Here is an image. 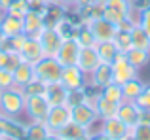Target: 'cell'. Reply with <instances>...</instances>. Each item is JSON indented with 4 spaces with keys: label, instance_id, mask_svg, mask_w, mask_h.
Masks as SVG:
<instances>
[{
    "label": "cell",
    "instance_id": "obj_20",
    "mask_svg": "<svg viewBox=\"0 0 150 140\" xmlns=\"http://www.w3.org/2000/svg\"><path fill=\"white\" fill-rule=\"evenodd\" d=\"M0 29L2 32L6 34V38H11L15 34H21L23 32V19L21 17H15V15L4 11L2 17H0Z\"/></svg>",
    "mask_w": 150,
    "mask_h": 140
},
{
    "label": "cell",
    "instance_id": "obj_48",
    "mask_svg": "<svg viewBox=\"0 0 150 140\" xmlns=\"http://www.w3.org/2000/svg\"><path fill=\"white\" fill-rule=\"evenodd\" d=\"M84 140H97V136H95V134H88Z\"/></svg>",
    "mask_w": 150,
    "mask_h": 140
},
{
    "label": "cell",
    "instance_id": "obj_14",
    "mask_svg": "<svg viewBox=\"0 0 150 140\" xmlns=\"http://www.w3.org/2000/svg\"><path fill=\"white\" fill-rule=\"evenodd\" d=\"M78 66L84 74H91L93 70L101 64V59H99V53H97L95 46H91V48H82L80 49V55H78Z\"/></svg>",
    "mask_w": 150,
    "mask_h": 140
},
{
    "label": "cell",
    "instance_id": "obj_54",
    "mask_svg": "<svg viewBox=\"0 0 150 140\" xmlns=\"http://www.w3.org/2000/svg\"><path fill=\"white\" fill-rule=\"evenodd\" d=\"M0 134H2V133H0Z\"/></svg>",
    "mask_w": 150,
    "mask_h": 140
},
{
    "label": "cell",
    "instance_id": "obj_25",
    "mask_svg": "<svg viewBox=\"0 0 150 140\" xmlns=\"http://www.w3.org/2000/svg\"><path fill=\"white\" fill-rule=\"evenodd\" d=\"M74 40L78 42L80 48H91V46L97 44L95 36H93V32H91V27H89L88 23H80V25H78L76 34H74Z\"/></svg>",
    "mask_w": 150,
    "mask_h": 140
},
{
    "label": "cell",
    "instance_id": "obj_30",
    "mask_svg": "<svg viewBox=\"0 0 150 140\" xmlns=\"http://www.w3.org/2000/svg\"><path fill=\"white\" fill-rule=\"evenodd\" d=\"M101 95L105 97V99H108V100H112V102H118L120 104L122 100H124V93H122V85H118V83H108V85H105V87L101 89Z\"/></svg>",
    "mask_w": 150,
    "mask_h": 140
},
{
    "label": "cell",
    "instance_id": "obj_12",
    "mask_svg": "<svg viewBox=\"0 0 150 140\" xmlns=\"http://www.w3.org/2000/svg\"><path fill=\"white\" fill-rule=\"evenodd\" d=\"M80 46L74 38H69V40H63L61 48H59L55 59L61 63V66H72V64L78 63V55H80Z\"/></svg>",
    "mask_w": 150,
    "mask_h": 140
},
{
    "label": "cell",
    "instance_id": "obj_28",
    "mask_svg": "<svg viewBox=\"0 0 150 140\" xmlns=\"http://www.w3.org/2000/svg\"><path fill=\"white\" fill-rule=\"evenodd\" d=\"M131 46H133V48L150 51V34L139 25V23L131 29Z\"/></svg>",
    "mask_w": 150,
    "mask_h": 140
},
{
    "label": "cell",
    "instance_id": "obj_8",
    "mask_svg": "<svg viewBox=\"0 0 150 140\" xmlns=\"http://www.w3.org/2000/svg\"><path fill=\"white\" fill-rule=\"evenodd\" d=\"M0 133L2 136L13 138V140H25L27 138V123H23L19 118L0 116Z\"/></svg>",
    "mask_w": 150,
    "mask_h": 140
},
{
    "label": "cell",
    "instance_id": "obj_35",
    "mask_svg": "<svg viewBox=\"0 0 150 140\" xmlns=\"http://www.w3.org/2000/svg\"><path fill=\"white\" fill-rule=\"evenodd\" d=\"M13 85H15V81H13V70L0 68V91L10 89V87H13Z\"/></svg>",
    "mask_w": 150,
    "mask_h": 140
},
{
    "label": "cell",
    "instance_id": "obj_3",
    "mask_svg": "<svg viewBox=\"0 0 150 140\" xmlns=\"http://www.w3.org/2000/svg\"><path fill=\"white\" fill-rule=\"evenodd\" d=\"M103 17L108 19V21L114 23V25L122 23L127 17L135 19V21L139 23V13L131 10L129 0H108V2L103 6Z\"/></svg>",
    "mask_w": 150,
    "mask_h": 140
},
{
    "label": "cell",
    "instance_id": "obj_11",
    "mask_svg": "<svg viewBox=\"0 0 150 140\" xmlns=\"http://www.w3.org/2000/svg\"><path fill=\"white\" fill-rule=\"evenodd\" d=\"M101 133H105L106 136H110L112 140H127V138H131V129L118 118L103 119L101 121Z\"/></svg>",
    "mask_w": 150,
    "mask_h": 140
},
{
    "label": "cell",
    "instance_id": "obj_32",
    "mask_svg": "<svg viewBox=\"0 0 150 140\" xmlns=\"http://www.w3.org/2000/svg\"><path fill=\"white\" fill-rule=\"evenodd\" d=\"M131 140H150V123H137L131 129Z\"/></svg>",
    "mask_w": 150,
    "mask_h": 140
},
{
    "label": "cell",
    "instance_id": "obj_47",
    "mask_svg": "<svg viewBox=\"0 0 150 140\" xmlns=\"http://www.w3.org/2000/svg\"><path fill=\"white\" fill-rule=\"evenodd\" d=\"M4 40H6V34H4V32H2V29H0V48H2Z\"/></svg>",
    "mask_w": 150,
    "mask_h": 140
},
{
    "label": "cell",
    "instance_id": "obj_1",
    "mask_svg": "<svg viewBox=\"0 0 150 140\" xmlns=\"http://www.w3.org/2000/svg\"><path fill=\"white\" fill-rule=\"evenodd\" d=\"M25 93L21 87L13 85L10 89L0 91V112L10 118H21L25 112Z\"/></svg>",
    "mask_w": 150,
    "mask_h": 140
},
{
    "label": "cell",
    "instance_id": "obj_34",
    "mask_svg": "<svg viewBox=\"0 0 150 140\" xmlns=\"http://www.w3.org/2000/svg\"><path fill=\"white\" fill-rule=\"evenodd\" d=\"M44 91H46V83H42L40 80H36V78L23 87L25 97H29V95H44Z\"/></svg>",
    "mask_w": 150,
    "mask_h": 140
},
{
    "label": "cell",
    "instance_id": "obj_9",
    "mask_svg": "<svg viewBox=\"0 0 150 140\" xmlns=\"http://www.w3.org/2000/svg\"><path fill=\"white\" fill-rule=\"evenodd\" d=\"M70 121V108L67 104H59V106H50V112L46 116V125L51 133L61 131L67 123Z\"/></svg>",
    "mask_w": 150,
    "mask_h": 140
},
{
    "label": "cell",
    "instance_id": "obj_19",
    "mask_svg": "<svg viewBox=\"0 0 150 140\" xmlns=\"http://www.w3.org/2000/svg\"><path fill=\"white\" fill-rule=\"evenodd\" d=\"M46 100L50 102V106H59V104H67V97H69V89L57 81V83H50L46 85V91H44Z\"/></svg>",
    "mask_w": 150,
    "mask_h": 140
},
{
    "label": "cell",
    "instance_id": "obj_33",
    "mask_svg": "<svg viewBox=\"0 0 150 140\" xmlns=\"http://www.w3.org/2000/svg\"><path fill=\"white\" fill-rule=\"evenodd\" d=\"M29 10H30L29 0H15V2L11 4L6 11H8V13H11V15H15V17H21L23 19V15H25Z\"/></svg>",
    "mask_w": 150,
    "mask_h": 140
},
{
    "label": "cell",
    "instance_id": "obj_50",
    "mask_svg": "<svg viewBox=\"0 0 150 140\" xmlns=\"http://www.w3.org/2000/svg\"><path fill=\"white\" fill-rule=\"evenodd\" d=\"M0 140H4V136H2V134H0Z\"/></svg>",
    "mask_w": 150,
    "mask_h": 140
},
{
    "label": "cell",
    "instance_id": "obj_24",
    "mask_svg": "<svg viewBox=\"0 0 150 140\" xmlns=\"http://www.w3.org/2000/svg\"><path fill=\"white\" fill-rule=\"evenodd\" d=\"M57 134L61 136V140H84L88 136V129L80 127L74 121H69L61 131H57Z\"/></svg>",
    "mask_w": 150,
    "mask_h": 140
},
{
    "label": "cell",
    "instance_id": "obj_13",
    "mask_svg": "<svg viewBox=\"0 0 150 140\" xmlns=\"http://www.w3.org/2000/svg\"><path fill=\"white\" fill-rule=\"evenodd\" d=\"M116 118L122 119L129 129H133L141 121V108L135 104V100H122L120 106H118Z\"/></svg>",
    "mask_w": 150,
    "mask_h": 140
},
{
    "label": "cell",
    "instance_id": "obj_27",
    "mask_svg": "<svg viewBox=\"0 0 150 140\" xmlns=\"http://www.w3.org/2000/svg\"><path fill=\"white\" fill-rule=\"evenodd\" d=\"M51 133L46 121H27V138L25 140H46Z\"/></svg>",
    "mask_w": 150,
    "mask_h": 140
},
{
    "label": "cell",
    "instance_id": "obj_42",
    "mask_svg": "<svg viewBox=\"0 0 150 140\" xmlns=\"http://www.w3.org/2000/svg\"><path fill=\"white\" fill-rule=\"evenodd\" d=\"M13 2H15V0H0V11L4 13V11H6L8 8H10L11 4H13Z\"/></svg>",
    "mask_w": 150,
    "mask_h": 140
},
{
    "label": "cell",
    "instance_id": "obj_7",
    "mask_svg": "<svg viewBox=\"0 0 150 140\" xmlns=\"http://www.w3.org/2000/svg\"><path fill=\"white\" fill-rule=\"evenodd\" d=\"M38 42H40L42 49H44L46 57H55L63 44V38L59 36V32L55 30V27H44V29L38 32Z\"/></svg>",
    "mask_w": 150,
    "mask_h": 140
},
{
    "label": "cell",
    "instance_id": "obj_21",
    "mask_svg": "<svg viewBox=\"0 0 150 140\" xmlns=\"http://www.w3.org/2000/svg\"><path fill=\"white\" fill-rule=\"evenodd\" d=\"M34 80V64L27 63V61H21L17 66L13 68V81L17 87H25L29 81Z\"/></svg>",
    "mask_w": 150,
    "mask_h": 140
},
{
    "label": "cell",
    "instance_id": "obj_17",
    "mask_svg": "<svg viewBox=\"0 0 150 140\" xmlns=\"http://www.w3.org/2000/svg\"><path fill=\"white\" fill-rule=\"evenodd\" d=\"M89 27H91V32H93V36H95L97 42L112 40L114 34H116V30H118L116 25L110 23L108 19H105V17H99V19H95V21H91Z\"/></svg>",
    "mask_w": 150,
    "mask_h": 140
},
{
    "label": "cell",
    "instance_id": "obj_41",
    "mask_svg": "<svg viewBox=\"0 0 150 140\" xmlns=\"http://www.w3.org/2000/svg\"><path fill=\"white\" fill-rule=\"evenodd\" d=\"M57 2L61 4V6H65L67 10H70V8L76 6V0H57Z\"/></svg>",
    "mask_w": 150,
    "mask_h": 140
},
{
    "label": "cell",
    "instance_id": "obj_4",
    "mask_svg": "<svg viewBox=\"0 0 150 140\" xmlns=\"http://www.w3.org/2000/svg\"><path fill=\"white\" fill-rule=\"evenodd\" d=\"M50 112V102L44 95H29L25 99V112L23 116L27 121H46V116Z\"/></svg>",
    "mask_w": 150,
    "mask_h": 140
},
{
    "label": "cell",
    "instance_id": "obj_46",
    "mask_svg": "<svg viewBox=\"0 0 150 140\" xmlns=\"http://www.w3.org/2000/svg\"><path fill=\"white\" fill-rule=\"evenodd\" d=\"M95 136H97V140H112V138H110V136H106L105 133H97Z\"/></svg>",
    "mask_w": 150,
    "mask_h": 140
},
{
    "label": "cell",
    "instance_id": "obj_22",
    "mask_svg": "<svg viewBox=\"0 0 150 140\" xmlns=\"http://www.w3.org/2000/svg\"><path fill=\"white\" fill-rule=\"evenodd\" d=\"M95 49H97V53H99L101 63H108V64H112V61L116 59V55L120 53V49L116 48L114 40L97 42V44H95Z\"/></svg>",
    "mask_w": 150,
    "mask_h": 140
},
{
    "label": "cell",
    "instance_id": "obj_15",
    "mask_svg": "<svg viewBox=\"0 0 150 140\" xmlns=\"http://www.w3.org/2000/svg\"><path fill=\"white\" fill-rule=\"evenodd\" d=\"M44 27H46V23H44V13L42 11L29 10L23 15V32L27 36H38V32Z\"/></svg>",
    "mask_w": 150,
    "mask_h": 140
},
{
    "label": "cell",
    "instance_id": "obj_18",
    "mask_svg": "<svg viewBox=\"0 0 150 140\" xmlns=\"http://www.w3.org/2000/svg\"><path fill=\"white\" fill-rule=\"evenodd\" d=\"M88 80H89L91 85H95V87H99V89H103L105 85H108V83H112V81H114V78H112V64L101 63L99 66L88 76Z\"/></svg>",
    "mask_w": 150,
    "mask_h": 140
},
{
    "label": "cell",
    "instance_id": "obj_53",
    "mask_svg": "<svg viewBox=\"0 0 150 140\" xmlns=\"http://www.w3.org/2000/svg\"><path fill=\"white\" fill-rule=\"evenodd\" d=\"M127 140H131V138H127Z\"/></svg>",
    "mask_w": 150,
    "mask_h": 140
},
{
    "label": "cell",
    "instance_id": "obj_39",
    "mask_svg": "<svg viewBox=\"0 0 150 140\" xmlns=\"http://www.w3.org/2000/svg\"><path fill=\"white\" fill-rule=\"evenodd\" d=\"M129 4H131V10L139 13V11H143L144 8L150 6V0H129Z\"/></svg>",
    "mask_w": 150,
    "mask_h": 140
},
{
    "label": "cell",
    "instance_id": "obj_5",
    "mask_svg": "<svg viewBox=\"0 0 150 140\" xmlns=\"http://www.w3.org/2000/svg\"><path fill=\"white\" fill-rule=\"evenodd\" d=\"M137 76H139V70H137L127 61L125 53L120 51L116 55V59L112 61V78H114V83L122 85V83H125V81L133 80V78H137Z\"/></svg>",
    "mask_w": 150,
    "mask_h": 140
},
{
    "label": "cell",
    "instance_id": "obj_10",
    "mask_svg": "<svg viewBox=\"0 0 150 140\" xmlns=\"http://www.w3.org/2000/svg\"><path fill=\"white\" fill-rule=\"evenodd\" d=\"M88 74H84L80 70L78 64H72V66H63V74H61V83L65 85L67 89H84L88 85Z\"/></svg>",
    "mask_w": 150,
    "mask_h": 140
},
{
    "label": "cell",
    "instance_id": "obj_40",
    "mask_svg": "<svg viewBox=\"0 0 150 140\" xmlns=\"http://www.w3.org/2000/svg\"><path fill=\"white\" fill-rule=\"evenodd\" d=\"M8 57H10V51H6V49L0 48V68H6V64H8Z\"/></svg>",
    "mask_w": 150,
    "mask_h": 140
},
{
    "label": "cell",
    "instance_id": "obj_29",
    "mask_svg": "<svg viewBox=\"0 0 150 140\" xmlns=\"http://www.w3.org/2000/svg\"><path fill=\"white\" fill-rule=\"evenodd\" d=\"M125 57H127V61H129V63H131L137 70L144 68V66L150 63V51H146V49L131 48L127 53H125Z\"/></svg>",
    "mask_w": 150,
    "mask_h": 140
},
{
    "label": "cell",
    "instance_id": "obj_2",
    "mask_svg": "<svg viewBox=\"0 0 150 140\" xmlns=\"http://www.w3.org/2000/svg\"><path fill=\"white\" fill-rule=\"evenodd\" d=\"M61 74L63 66L55 57H42L38 63H34V78L46 85L61 81Z\"/></svg>",
    "mask_w": 150,
    "mask_h": 140
},
{
    "label": "cell",
    "instance_id": "obj_38",
    "mask_svg": "<svg viewBox=\"0 0 150 140\" xmlns=\"http://www.w3.org/2000/svg\"><path fill=\"white\" fill-rule=\"evenodd\" d=\"M139 25L150 34V6L144 8L143 11H139Z\"/></svg>",
    "mask_w": 150,
    "mask_h": 140
},
{
    "label": "cell",
    "instance_id": "obj_16",
    "mask_svg": "<svg viewBox=\"0 0 150 140\" xmlns=\"http://www.w3.org/2000/svg\"><path fill=\"white\" fill-rule=\"evenodd\" d=\"M19 55H21V61H27V63H30V64L38 63L42 57H46L44 49H42V46H40V42H38L36 36H29L27 38V42L21 48Z\"/></svg>",
    "mask_w": 150,
    "mask_h": 140
},
{
    "label": "cell",
    "instance_id": "obj_36",
    "mask_svg": "<svg viewBox=\"0 0 150 140\" xmlns=\"http://www.w3.org/2000/svg\"><path fill=\"white\" fill-rule=\"evenodd\" d=\"M135 104L141 110H150V83H144V89L141 91V95L137 97Z\"/></svg>",
    "mask_w": 150,
    "mask_h": 140
},
{
    "label": "cell",
    "instance_id": "obj_26",
    "mask_svg": "<svg viewBox=\"0 0 150 140\" xmlns=\"http://www.w3.org/2000/svg\"><path fill=\"white\" fill-rule=\"evenodd\" d=\"M144 89V81L139 76L133 80L122 83V93H124V100H137V97L141 95V91Z\"/></svg>",
    "mask_w": 150,
    "mask_h": 140
},
{
    "label": "cell",
    "instance_id": "obj_51",
    "mask_svg": "<svg viewBox=\"0 0 150 140\" xmlns=\"http://www.w3.org/2000/svg\"><path fill=\"white\" fill-rule=\"evenodd\" d=\"M0 17H2V11H0Z\"/></svg>",
    "mask_w": 150,
    "mask_h": 140
},
{
    "label": "cell",
    "instance_id": "obj_52",
    "mask_svg": "<svg viewBox=\"0 0 150 140\" xmlns=\"http://www.w3.org/2000/svg\"><path fill=\"white\" fill-rule=\"evenodd\" d=\"M0 116H2V112H0Z\"/></svg>",
    "mask_w": 150,
    "mask_h": 140
},
{
    "label": "cell",
    "instance_id": "obj_23",
    "mask_svg": "<svg viewBox=\"0 0 150 140\" xmlns=\"http://www.w3.org/2000/svg\"><path fill=\"white\" fill-rule=\"evenodd\" d=\"M118 106H120L118 102H112V100L105 99V97L101 95L95 102V112H97V116H99V119L103 121V119H108V118H116Z\"/></svg>",
    "mask_w": 150,
    "mask_h": 140
},
{
    "label": "cell",
    "instance_id": "obj_31",
    "mask_svg": "<svg viewBox=\"0 0 150 140\" xmlns=\"http://www.w3.org/2000/svg\"><path fill=\"white\" fill-rule=\"evenodd\" d=\"M114 44H116V48L120 49L122 53H127L129 49L133 48L131 46V32H127V30H116V34H114Z\"/></svg>",
    "mask_w": 150,
    "mask_h": 140
},
{
    "label": "cell",
    "instance_id": "obj_37",
    "mask_svg": "<svg viewBox=\"0 0 150 140\" xmlns=\"http://www.w3.org/2000/svg\"><path fill=\"white\" fill-rule=\"evenodd\" d=\"M86 102V93L84 89H70L69 97H67V106H74V104Z\"/></svg>",
    "mask_w": 150,
    "mask_h": 140
},
{
    "label": "cell",
    "instance_id": "obj_43",
    "mask_svg": "<svg viewBox=\"0 0 150 140\" xmlns=\"http://www.w3.org/2000/svg\"><path fill=\"white\" fill-rule=\"evenodd\" d=\"M141 121L150 123V110H141Z\"/></svg>",
    "mask_w": 150,
    "mask_h": 140
},
{
    "label": "cell",
    "instance_id": "obj_45",
    "mask_svg": "<svg viewBox=\"0 0 150 140\" xmlns=\"http://www.w3.org/2000/svg\"><path fill=\"white\" fill-rule=\"evenodd\" d=\"M46 140H61V136H59L57 133H50L48 136H46Z\"/></svg>",
    "mask_w": 150,
    "mask_h": 140
},
{
    "label": "cell",
    "instance_id": "obj_44",
    "mask_svg": "<svg viewBox=\"0 0 150 140\" xmlns=\"http://www.w3.org/2000/svg\"><path fill=\"white\" fill-rule=\"evenodd\" d=\"M95 0H76V6L74 8H84V6H89V4H93Z\"/></svg>",
    "mask_w": 150,
    "mask_h": 140
},
{
    "label": "cell",
    "instance_id": "obj_6",
    "mask_svg": "<svg viewBox=\"0 0 150 140\" xmlns=\"http://www.w3.org/2000/svg\"><path fill=\"white\" fill-rule=\"evenodd\" d=\"M69 108H70V121L78 123L84 129H89L91 125H95L99 121V116H97L95 108L89 106L88 102H80V104H74V106H69Z\"/></svg>",
    "mask_w": 150,
    "mask_h": 140
},
{
    "label": "cell",
    "instance_id": "obj_49",
    "mask_svg": "<svg viewBox=\"0 0 150 140\" xmlns=\"http://www.w3.org/2000/svg\"><path fill=\"white\" fill-rule=\"evenodd\" d=\"M95 2H97V4H101V6H105V4L108 2V0H95Z\"/></svg>",
    "mask_w": 150,
    "mask_h": 140
}]
</instances>
